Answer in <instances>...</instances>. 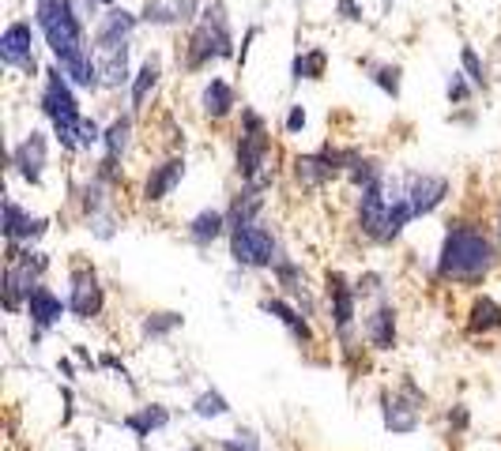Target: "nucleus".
<instances>
[{"instance_id": "f257e3e1", "label": "nucleus", "mask_w": 501, "mask_h": 451, "mask_svg": "<svg viewBox=\"0 0 501 451\" xmlns=\"http://www.w3.org/2000/svg\"><path fill=\"white\" fill-rule=\"evenodd\" d=\"M34 27L46 38V46L53 53V64L72 79V87L79 91H98L102 72L95 46H87V23L76 15L72 0H34Z\"/></svg>"}, {"instance_id": "f03ea898", "label": "nucleus", "mask_w": 501, "mask_h": 451, "mask_svg": "<svg viewBox=\"0 0 501 451\" xmlns=\"http://www.w3.org/2000/svg\"><path fill=\"white\" fill-rule=\"evenodd\" d=\"M497 267V245L475 222H452L437 252V278L456 286H478Z\"/></svg>"}, {"instance_id": "7ed1b4c3", "label": "nucleus", "mask_w": 501, "mask_h": 451, "mask_svg": "<svg viewBox=\"0 0 501 451\" xmlns=\"http://www.w3.org/2000/svg\"><path fill=\"white\" fill-rule=\"evenodd\" d=\"M411 219H414V211L404 192V177L385 174L378 185L359 192V230L373 245H392L407 230Z\"/></svg>"}, {"instance_id": "20e7f679", "label": "nucleus", "mask_w": 501, "mask_h": 451, "mask_svg": "<svg viewBox=\"0 0 501 451\" xmlns=\"http://www.w3.org/2000/svg\"><path fill=\"white\" fill-rule=\"evenodd\" d=\"M238 60L234 50V34H231V19H226V5L215 0L207 5L196 19V27L189 31V41H185V72H200L212 60Z\"/></svg>"}, {"instance_id": "39448f33", "label": "nucleus", "mask_w": 501, "mask_h": 451, "mask_svg": "<svg viewBox=\"0 0 501 451\" xmlns=\"http://www.w3.org/2000/svg\"><path fill=\"white\" fill-rule=\"evenodd\" d=\"M268 162H271L268 121L253 110V105H241V132H238V147H234V174L241 177V185L271 188V181H276V166H268Z\"/></svg>"}, {"instance_id": "423d86ee", "label": "nucleus", "mask_w": 501, "mask_h": 451, "mask_svg": "<svg viewBox=\"0 0 501 451\" xmlns=\"http://www.w3.org/2000/svg\"><path fill=\"white\" fill-rule=\"evenodd\" d=\"M41 95H38V110L53 124V136L65 150H79V124H83V113H79V102H76V91H72V79L50 64L41 72Z\"/></svg>"}, {"instance_id": "0eeeda50", "label": "nucleus", "mask_w": 501, "mask_h": 451, "mask_svg": "<svg viewBox=\"0 0 501 451\" xmlns=\"http://www.w3.org/2000/svg\"><path fill=\"white\" fill-rule=\"evenodd\" d=\"M226 238H231V260L238 267H249V271H271L283 256L276 230L264 226V222L238 226V230L226 233Z\"/></svg>"}, {"instance_id": "6e6552de", "label": "nucleus", "mask_w": 501, "mask_h": 451, "mask_svg": "<svg viewBox=\"0 0 501 451\" xmlns=\"http://www.w3.org/2000/svg\"><path fill=\"white\" fill-rule=\"evenodd\" d=\"M359 158H362L359 147H332V143H324L317 150H309V155L295 158V177L305 188H321V185L336 181V177H347V169Z\"/></svg>"}, {"instance_id": "1a4fd4ad", "label": "nucleus", "mask_w": 501, "mask_h": 451, "mask_svg": "<svg viewBox=\"0 0 501 451\" xmlns=\"http://www.w3.org/2000/svg\"><path fill=\"white\" fill-rule=\"evenodd\" d=\"M324 293H328V305H332V328L340 335V347L347 357H354V316H359V290L354 283H347L343 271H328L324 275Z\"/></svg>"}, {"instance_id": "9d476101", "label": "nucleus", "mask_w": 501, "mask_h": 451, "mask_svg": "<svg viewBox=\"0 0 501 451\" xmlns=\"http://www.w3.org/2000/svg\"><path fill=\"white\" fill-rule=\"evenodd\" d=\"M68 312L76 320H98L102 309H106V290H102V278L95 271V264L79 260L68 271Z\"/></svg>"}, {"instance_id": "9b49d317", "label": "nucleus", "mask_w": 501, "mask_h": 451, "mask_svg": "<svg viewBox=\"0 0 501 451\" xmlns=\"http://www.w3.org/2000/svg\"><path fill=\"white\" fill-rule=\"evenodd\" d=\"M34 46H38L34 27L27 19H12L5 34H0V60H5L8 68H19L23 76H41L38 60H34Z\"/></svg>"}, {"instance_id": "f8f14e48", "label": "nucleus", "mask_w": 501, "mask_h": 451, "mask_svg": "<svg viewBox=\"0 0 501 451\" xmlns=\"http://www.w3.org/2000/svg\"><path fill=\"white\" fill-rule=\"evenodd\" d=\"M404 192H407V200H411L414 219H423V214H433L437 207L449 200L452 181H449L445 174H426V169H411V174H404Z\"/></svg>"}, {"instance_id": "ddd939ff", "label": "nucleus", "mask_w": 501, "mask_h": 451, "mask_svg": "<svg viewBox=\"0 0 501 451\" xmlns=\"http://www.w3.org/2000/svg\"><path fill=\"white\" fill-rule=\"evenodd\" d=\"M46 166H50V140H46L41 128H31V132L12 147V169L31 188H38L41 177H46Z\"/></svg>"}, {"instance_id": "4468645a", "label": "nucleus", "mask_w": 501, "mask_h": 451, "mask_svg": "<svg viewBox=\"0 0 501 451\" xmlns=\"http://www.w3.org/2000/svg\"><path fill=\"white\" fill-rule=\"evenodd\" d=\"M381 421H385L388 433L407 437L423 421V402H414L404 388L400 392H381Z\"/></svg>"}, {"instance_id": "2eb2a0df", "label": "nucleus", "mask_w": 501, "mask_h": 451, "mask_svg": "<svg viewBox=\"0 0 501 451\" xmlns=\"http://www.w3.org/2000/svg\"><path fill=\"white\" fill-rule=\"evenodd\" d=\"M143 23L140 15L124 12V8H102V15L95 19V50H110V46H124V41H132L136 27Z\"/></svg>"}, {"instance_id": "dca6fc26", "label": "nucleus", "mask_w": 501, "mask_h": 451, "mask_svg": "<svg viewBox=\"0 0 501 451\" xmlns=\"http://www.w3.org/2000/svg\"><path fill=\"white\" fill-rule=\"evenodd\" d=\"M65 312H68V301H60L46 283L34 286V293L27 297V320H31V328H34V338L53 331L60 320H65Z\"/></svg>"}, {"instance_id": "f3484780", "label": "nucleus", "mask_w": 501, "mask_h": 451, "mask_svg": "<svg viewBox=\"0 0 501 451\" xmlns=\"http://www.w3.org/2000/svg\"><path fill=\"white\" fill-rule=\"evenodd\" d=\"M50 230V219L41 214H31L23 211L12 196L5 200V241H15V245H34L41 233Z\"/></svg>"}, {"instance_id": "a211bd4d", "label": "nucleus", "mask_w": 501, "mask_h": 451, "mask_svg": "<svg viewBox=\"0 0 501 451\" xmlns=\"http://www.w3.org/2000/svg\"><path fill=\"white\" fill-rule=\"evenodd\" d=\"M396 324H400V312H396L392 301H378V309H373L366 316V342L373 350H396V342H400V331H396Z\"/></svg>"}, {"instance_id": "6ab92c4d", "label": "nucleus", "mask_w": 501, "mask_h": 451, "mask_svg": "<svg viewBox=\"0 0 501 451\" xmlns=\"http://www.w3.org/2000/svg\"><path fill=\"white\" fill-rule=\"evenodd\" d=\"M271 275H276V283H279V290L290 297V301H295V305L305 312V316H313V312H317V301H313V293H309V283H305V271L295 264V260H290V256L283 252L279 256V264L276 267H271Z\"/></svg>"}, {"instance_id": "aec40b11", "label": "nucleus", "mask_w": 501, "mask_h": 451, "mask_svg": "<svg viewBox=\"0 0 501 451\" xmlns=\"http://www.w3.org/2000/svg\"><path fill=\"white\" fill-rule=\"evenodd\" d=\"M260 312L276 316L279 324L290 331V338L298 342V347H313V328H309V316L295 305V301H287V297H264V301H260Z\"/></svg>"}, {"instance_id": "412c9836", "label": "nucleus", "mask_w": 501, "mask_h": 451, "mask_svg": "<svg viewBox=\"0 0 501 451\" xmlns=\"http://www.w3.org/2000/svg\"><path fill=\"white\" fill-rule=\"evenodd\" d=\"M181 177H185V158L181 155H174V158H166V162H159V166H151V174L143 177V203H159V200H166L170 192L181 185Z\"/></svg>"}, {"instance_id": "4be33fe9", "label": "nucleus", "mask_w": 501, "mask_h": 451, "mask_svg": "<svg viewBox=\"0 0 501 451\" xmlns=\"http://www.w3.org/2000/svg\"><path fill=\"white\" fill-rule=\"evenodd\" d=\"M185 233H189V241L196 248H212L219 238L231 233V219H226V211H219V207H204L200 214H193V219H189Z\"/></svg>"}, {"instance_id": "5701e85b", "label": "nucleus", "mask_w": 501, "mask_h": 451, "mask_svg": "<svg viewBox=\"0 0 501 451\" xmlns=\"http://www.w3.org/2000/svg\"><path fill=\"white\" fill-rule=\"evenodd\" d=\"M159 79H162V57L159 53H148L143 64L136 68L132 83H129V98H132V117L148 110V98L159 91Z\"/></svg>"}, {"instance_id": "b1692460", "label": "nucleus", "mask_w": 501, "mask_h": 451, "mask_svg": "<svg viewBox=\"0 0 501 451\" xmlns=\"http://www.w3.org/2000/svg\"><path fill=\"white\" fill-rule=\"evenodd\" d=\"M129 46H132V41H124V46H110V50H95L98 72H102V87L121 91L124 83H132L136 72H129Z\"/></svg>"}, {"instance_id": "393cba45", "label": "nucleus", "mask_w": 501, "mask_h": 451, "mask_svg": "<svg viewBox=\"0 0 501 451\" xmlns=\"http://www.w3.org/2000/svg\"><path fill=\"white\" fill-rule=\"evenodd\" d=\"M234 105H238V95H234V87L226 79L212 76V79L204 83V91H200V113L207 121H226V117L234 113Z\"/></svg>"}, {"instance_id": "a878e982", "label": "nucleus", "mask_w": 501, "mask_h": 451, "mask_svg": "<svg viewBox=\"0 0 501 451\" xmlns=\"http://www.w3.org/2000/svg\"><path fill=\"white\" fill-rule=\"evenodd\" d=\"M264 192H268V188H260V185H241V188H238V196L231 200V207H226L231 230L249 226V222H260V211H264V203H268Z\"/></svg>"}, {"instance_id": "bb28decb", "label": "nucleus", "mask_w": 501, "mask_h": 451, "mask_svg": "<svg viewBox=\"0 0 501 451\" xmlns=\"http://www.w3.org/2000/svg\"><path fill=\"white\" fill-rule=\"evenodd\" d=\"M468 331H471V335L501 331V305H497L494 297L478 293V297L471 301V309H468Z\"/></svg>"}, {"instance_id": "cd10ccee", "label": "nucleus", "mask_w": 501, "mask_h": 451, "mask_svg": "<svg viewBox=\"0 0 501 451\" xmlns=\"http://www.w3.org/2000/svg\"><path fill=\"white\" fill-rule=\"evenodd\" d=\"M124 425H129V428H132V433H136L140 440H148L151 433H159V428H166V425H170V410H166L162 402L140 406V410L124 414Z\"/></svg>"}, {"instance_id": "c85d7f7f", "label": "nucleus", "mask_w": 501, "mask_h": 451, "mask_svg": "<svg viewBox=\"0 0 501 451\" xmlns=\"http://www.w3.org/2000/svg\"><path fill=\"white\" fill-rule=\"evenodd\" d=\"M328 72V53L321 46H309V50H298L295 53V64H290V83H302V79H324Z\"/></svg>"}, {"instance_id": "c756f323", "label": "nucleus", "mask_w": 501, "mask_h": 451, "mask_svg": "<svg viewBox=\"0 0 501 451\" xmlns=\"http://www.w3.org/2000/svg\"><path fill=\"white\" fill-rule=\"evenodd\" d=\"M102 147H106V158H121L129 155V147H132V113H124L117 117L110 128H106V136H102Z\"/></svg>"}, {"instance_id": "7c9ffc66", "label": "nucleus", "mask_w": 501, "mask_h": 451, "mask_svg": "<svg viewBox=\"0 0 501 451\" xmlns=\"http://www.w3.org/2000/svg\"><path fill=\"white\" fill-rule=\"evenodd\" d=\"M181 324H185L181 312H148V316H143V324H140V335L143 338H166V335H174Z\"/></svg>"}, {"instance_id": "2f4dec72", "label": "nucleus", "mask_w": 501, "mask_h": 451, "mask_svg": "<svg viewBox=\"0 0 501 451\" xmlns=\"http://www.w3.org/2000/svg\"><path fill=\"white\" fill-rule=\"evenodd\" d=\"M385 174H388V169L381 166V158H369V155H362L359 162H354V166L347 169V181L362 192V188H369V185H378Z\"/></svg>"}, {"instance_id": "473e14b6", "label": "nucleus", "mask_w": 501, "mask_h": 451, "mask_svg": "<svg viewBox=\"0 0 501 451\" xmlns=\"http://www.w3.org/2000/svg\"><path fill=\"white\" fill-rule=\"evenodd\" d=\"M369 68V79L388 95V98H400L404 91V68L400 64H366Z\"/></svg>"}, {"instance_id": "72a5a7b5", "label": "nucleus", "mask_w": 501, "mask_h": 451, "mask_svg": "<svg viewBox=\"0 0 501 451\" xmlns=\"http://www.w3.org/2000/svg\"><path fill=\"white\" fill-rule=\"evenodd\" d=\"M193 414L196 418H226L231 414V399H226L219 388H207L193 399Z\"/></svg>"}, {"instance_id": "f704fd0d", "label": "nucleus", "mask_w": 501, "mask_h": 451, "mask_svg": "<svg viewBox=\"0 0 501 451\" xmlns=\"http://www.w3.org/2000/svg\"><path fill=\"white\" fill-rule=\"evenodd\" d=\"M460 72L475 83V91H483V87H487V64H483V57H478L471 46L460 50Z\"/></svg>"}, {"instance_id": "c9c22d12", "label": "nucleus", "mask_w": 501, "mask_h": 451, "mask_svg": "<svg viewBox=\"0 0 501 451\" xmlns=\"http://www.w3.org/2000/svg\"><path fill=\"white\" fill-rule=\"evenodd\" d=\"M445 95H449V102H452V105H464V102L475 95V83H468V76H464V72H452V76H449V83H445Z\"/></svg>"}, {"instance_id": "e433bc0d", "label": "nucleus", "mask_w": 501, "mask_h": 451, "mask_svg": "<svg viewBox=\"0 0 501 451\" xmlns=\"http://www.w3.org/2000/svg\"><path fill=\"white\" fill-rule=\"evenodd\" d=\"M102 136H106V128H102L95 117H83V124H79V150H91L95 143H102Z\"/></svg>"}, {"instance_id": "4c0bfd02", "label": "nucleus", "mask_w": 501, "mask_h": 451, "mask_svg": "<svg viewBox=\"0 0 501 451\" xmlns=\"http://www.w3.org/2000/svg\"><path fill=\"white\" fill-rule=\"evenodd\" d=\"M381 283H385V278L378 271H366L359 283H354V290H359V297H369V293H381Z\"/></svg>"}, {"instance_id": "58836bf2", "label": "nucleus", "mask_w": 501, "mask_h": 451, "mask_svg": "<svg viewBox=\"0 0 501 451\" xmlns=\"http://www.w3.org/2000/svg\"><path fill=\"white\" fill-rule=\"evenodd\" d=\"M72 8H76V15L83 19V23H87V19H98V15H102V12H98V8H102L98 0H72Z\"/></svg>"}, {"instance_id": "ea45409f", "label": "nucleus", "mask_w": 501, "mask_h": 451, "mask_svg": "<svg viewBox=\"0 0 501 451\" xmlns=\"http://www.w3.org/2000/svg\"><path fill=\"white\" fill-rule=\"evenodd\" d=\"M336 12H340V19H347V23H362V8L354 5V0H336Z\"/></svg>"}, {"instance_id": "a19ab883", "label": "nucleus", "mask_w": 501, "mask_h": 451, "mask_svg": "<svg viewBox=\"0 0 501 451\" xmlns=\"http://www.w3.org/2000/svg\"><path fill=\"white\" fill-rule=\"evenodd\" d=\"M260 38V27H249L245 38H241V50H238V68H245V60H249V46Z\"/></svg>"}, {"instance_id": "79ce46f5", "label": "nucleus", "mask_w": 501, "mask_h": 451, "mask_svg": "<svg viewBox=\"0 0 501 451\" xmlns=\"http://www.w3.org/2000/svg\"><path fill=\"white\" fill-rule=\"evenodd\" d=\"M305 128V110L302 105H290V113H287V132H302Z\"/></svg>"}, {"instance_id": "37998d69", "label": "nucleus", "mask_w": 501, "mask_h": 451, "mask_svg": "<svg viewBox=\"0 0 501 451\" xmlns=\"http://www.w3.org/2000/svg\"><path fill=\"white\" fill-rule=\"evenodd\" d=\"M449 425H452V428H468V410H464L460 402H456L452 410H449Z\"/></svg>"}, {"instance_id": "c03bdc74", "label": "nucleus", "mask_w": 501, "mask_h": 451, "mask_svg": "<svg viewBox=\"0 0 501 451\" xmlns=\"http://www.w3.org/2000/svg\"><path fill=\"white\" fill-rule=\"evenodd\" d=\"M234 437H238V440H241V444H245V447H253V451H257V447H260V437H257V433H253V428H238V433H234Z\"/></svg>"}, {"instance_id": "a18cd8bd", "label": "nucleus", "mask_w": 501, "mask_h": 451, "mask_svg": "<svg viewBox=\"0 0 501 451\" xmlns=\"http://www.w3.org/2000/svg\"><path fill=\"white\" fill-rule=\"evenodd\" d=\"M219 451H253V447H245L241 440H215Z\"/></svg>"}, {"instance_id": "49530a36", "label": "nucleus", "mask_w": 501, "mask_h": 451, "mask_svg": "<svg viewBox=\"0 0 501 451\" xmlns=\"http://www.w3.org/2000/svg\"><path fill=\"white\" fill-rule=\"evenodd\" d=\"M57 373H65V380H76L72 376V361H57Z\"/></svg>"}, {"instance_id": "de8ad7c7", "label": "nucleus", "mask_w": 501, "mask_h": 451, "mask_svg": "<svg viewBox=\"0 0 501 451\" xmlns=\"http://www.w3.org/2000/svg\"><path fill=\"white\" fill-rule=\"evenodd\" d=\"M98 5H102V8H114V0H98Z\"/></svg>"}, {"instance_id": "09e8293b", "label": "nucleus", "mask_w": 501, "mask_h": 451, "mask_svg": "<svg viewBox=\"0 0 501 451\" xmlns=\"http://www.w3.org/2000/svg\"><path fill=\"white\" fill-rule=\"evenodd\" d=\"M497 241H501V214H497Z\"/></svg>"}]
</instances>
